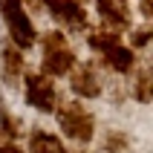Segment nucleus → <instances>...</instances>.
Wrapping results in <instances>:
<instances>
[{"instance_id":"1","label":"nucleus","mask_w":153,"mask_h":153,"mask_svg":"<svg viewBox=\"0 0 153 153\" xmlns=\"http://www.w3.org/2000/svg\"><path fill=\"white\" fill-rule=\"evenodd\" d=\"M0 15H3V23L9 29V41L20 46V49H29L35 46V26L29 20L23 9V0H0Z\"/></svg>"},{"instance_id":"2","label":"nucleus","mask_w":153,"mask_h":153,"mask_svg":"<svg viewBox=\"0 0 153 153\" xmlns=\"http://www.w3.org/2000/svg\"><path fill=\"white\" fill-rule=\"evenodd\" d=\"M58 127L64 136L75 139L81 145H87L93 139V130H95V119L81 107V104H64L58 110Z\"/></svg>"},{"instance_id":"3","label":"nucleus","mask_w":153,"mask_h":153,"mask_svg":"<svg viewBox=\"0 0 153 153\" xmlns=\"http://www.w3.org/2000/svg\"><path fill=\"white\" fill-rule=\"evenodd\" d=\"M26 104L35 107V110L41 113H52L58 107V93H55V84H52V78H46L43 72H32V75H26Z\"/></svg>"},{"instance_id":"4","label":"nucleus","mask_w":153,"mask_h":153,"mask_svg":"<svg viewBox=\"0 0 153 153\" xmlns=\"http://www.w3.org/2000/svg\"><path fill=\"white\" fill-rule=\"evenodd\" d=\"M75 69V55L64 46L58 52H46L43 55V75L46 78H61V75H69Z\"/></svg>"},{"instance_id":"5","label":"nucleus","mask_w":153,"mask_h":153,"mask_svg":"<svg viewBox=\"0 0 153 153\" xmlns=\"http://www.w3.org/2000/svg\"><path fill=\"white\" fill-rule=\"evenodd\" d=\"M69 84H72V93L75 95H84V98H98L101 95V81L95 78L93 67H75Z\"/></svg>"},{"instance_id":"6","label":"nucleus","mask_w":153,"mask_h":153,"mask_svg":"<svg viewBox=\"0 0 153 153\" xmlns=\"http://www.w3.org/2000/svg\"><path fill=\"white\" fill-rule=\"evenodd\" d=\"M98 3V15L104 23L110 26H127L130 23V6L127 0H95Z\"/></svg>"},{"instance_id":"7","label":"nucleus","mask_w":153,"mask_h":153,"mask_svg":"<svg viewBox=\"0 0 153 153\" xmlns=\"http://www.w3.org/2000/svg\"><path fill=\"white\" fill-rule=\"evenodd\" d=\"M0 61H3V78H6V81H15V78L23 72V49L15 46L12 41H3V46H0Z\"/></svg>"},{"instance_id":"8","label":"nucleus","mask_w":153,"mask_h":153,"mask_svg":"<svg viewBox=\"0 0 153 153\" xmlns=\"http://www.w3.org/2000/svg\"><path fill=\"white\" fill-rule=\"evenodd\" d=\"M104 64H107L113 72L127 75L130 69H133V49H130V46H124V43H116L113 49L104 52Z\"/></svg>"},{"instance_id":"9","label":"nucleus","mask_w":153,"mask_h":153,"mask_svg":"<svg viewBox=\"0 0 153 153\" xmlns=\"http://www.w3.org/2000/svg\"><path fill=\"white\" fill-rule=\"evenodd\" d=\"M29 153H67V147H64V142L58 136L38 130V133L29 136Z\"/></svg>"},{"instance_id":"10","label":"nucleus","mask_w":153,"mask_h":153,"mask_svg":"<svg viewBox=\"0 0 153 153\" xmlns=\"http://www.w3.org/2000/svg\"><path fill=\"white\" fill-rule=\"evenodd\" d=\"M133 98L142 104L153 101V75L150 72H142V75L136 78V84H133Z\"/></svg>"},{"instance_id":"11","label":"nucleus","mask_w":153,"mask_h":153,"mask_svg":"<svg viewBox=\"0 0 153 153\" xmlns=\"http://www.w3.org/2000/svg\"><path fill=\"white\" fill-rule=\"evenodd\" d=\"M116 43H121V38H119L116 32H95V35H90V46L98 49L101 55H104L107 49H113Z\"/></svg>"},{"instance_id":"12","label":"nucleus","mask_w":153,"mask_h":153,"mask_svg":"<svg viewBox=\"0 0 153 153\" xmlns=\"http://www.w3.org/2000/svg\"><path fill=\"white\" fill-rule=\"evenodd\" d=\"M64 46H67V41H64L61 32H49V35H43V41H41L43 55H46V52H58V49H64Z\"/></svg>"},{"instance_id":"13","label":"nucleus","mask_w":153,"mask_h":153,"mask_svg":"<svg viewBox=\"0 0 153 153\" xmlns=\"http://www.w3.org/2000/svg\"><path fill=\"white\" fill-rule=\"evenodd\" d=\"M124 147H127V136L124 133H119V130L116 133H107V139H104V150L107 153H121Z\"/></svg>"},{"instance_id":"14","label":"nucleus","mask_w":153,"mask_h":153,"mask_svg":"<svg viewBox=\"0 0 153 153\" xmlns=\"http://www.w3.org/2000/svg\"><path fill=\"white\" fill-rule=\"evenodd\" d=\"M150 38H153V29H150V26H147V29H136L133 38H130V46H145Z\"/></svg>"},{"instance_id":"15","label":"nucleus","mask_w":153,"mask_h":153,"mask_svg":"<svg viewBox=\"0 0 153 153\" xmlns=\"http://www.w3.org/2000/svg\"><path fill=\"white\" fill-rule=\"evenodd\" d=\"M139 9H142V15H145L147 20H153V0H142Z\"/></svg>"},{"instance_id":"16","label":"nucleus","mask_w":153,"mask_h":153,"mask_svg":"<svg viewBox=\"0 0 153 153\" xmlns=\"http://www.w3.org/2000/svg\"><path fill=\"white\" fill-rule=\"evenodd\" d=\"M0 153H23L17 145H0Z\"/></svg>"}]
</instances>
